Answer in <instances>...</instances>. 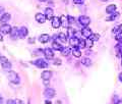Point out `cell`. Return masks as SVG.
I'll return each instance as SVG.
<instances>
[{"label": "cell", "mask_w": 122, "mask_h": 104, "mask_svg": "<svg viewBox=\"0 0 122 104\" xmlns=\"http://www.w3.org/2000/svg\"><path fill=\"white\" fill-rule=\"evenodd\" d=\"M103 1H107V0H103Z\"/></svg>", "instance_id": "cell-49"}, {"label": "cell", "mask_w": 122, "mask_h": 104, "mask_svg": "<svg viewBox=\"0 0 122 104\" xmlns=\"http://www.w3.org/2000/svg\"><path fill=\"white\" fill-rule=\"evenodd\" d=\"M120 55H121V58H122V48H120Z\"/></svg>", "instance_id": "cell-47"}, {"label": "cell", "mask_w": 122, "mask_h": 104, "mask_svg": "<svg viewBox=\"0 0 122 104\" xmlns=\"http://www.w3.org/2000/svg\"><path fill=\"white\" fill-rule=\"evenodd\" d=\"M69 44L72 46V47H77V45H78V38L70 37L69 38Z\"/></svg>", "instance_id": "cell-22"}, {"label": "cell", "mask_w": 122, "mask_h": 104, "mask_svg": "<svg viewBox=\"0 0 122 104\" xmlns=\"http://www.w3.org/2000/svg\"><path fill=\"white\" fill-rule=\"evenodd\" d=\"M71 53L73 54L74 57L76 58H79V57H81V50L79 49L78 47H73L71 49Z\"/></svg>", "instance_id": "cell-19"}, {"label": "cell", "mask_w": 122, "mask_h": 104, "mask_svg": "<svg viewBox=\"0 0 122 104\" xmlns=\"http://www.w3.org/2000/svg\"><path fill=\"white\" fill-rule=\"evenodd\" d=\"M51 25L52 27L54 29H58L59 27L61 26V22H60V17L58 16H53L52 18V22H51Z\"/></svg>", "instance_id": "cell-11"}, {"label": "cell", "mask_w": 122, "mask_h": 104, "mask_svg": "<svg viewBox=\"0 0 122 104\" xmlns=\"http://www.w3.org/2000/svg\"><path fill=\"white\" fill-rule=\"evenodd\" d=\"M86 46L87 47H93V45H94V41L92 40V39H90V38H87V40H86Z\"/></svg>", "instance_id": "cell-30"}, {"label": "cell", "mask_w": 122, "mask_h": 104, "mask_svg": "<svg viewBox=\"0 0 122 104\" xmlns=\"http://www.w3.org/2000/svg\"><path fill=\"white\" fill-rule=\"evenodd\" d=\"M61 54H62L63 56H68L71 53V49L69 47H63V49L61 50Z\"/></svg>", "instance_id": "cell-24"}, {"label": "cell", "mask_w": 122, "mask_h": 104, "mask_svg": "<svg viewBox=\"0 0 122 104\" xmlns=\"http://www.w3.org/2000/svg\"><path fill=\"white\" fill-rule=\"evenodd\" d=\"M45 17L46 20H52L53 16H54V10H53L51 7H47L45 9Z\"/></svg>", "instance_id": "cell-9"}, {"label": "cell", "mask_w": 122, "mask_h": 104, "mask_svg": "<svg viewBox=\"0 0 122 104\" xmlns=\"http://www.w3.org/2000/svg\"><path fill=\"white\" fill-rule=\"evenodd\" d=\"M119 16H120V13L117 12V11H115V12L112 13L109 17H107L106 21H107V22H114V21H117L118 18H119Z\"/></svg>", "instance_id": "cell-18"}, {"label": "cell", "mask_w": 122, "mask_h": 104, "mask_svg": "<svg viewBox=\"0 0 122 104\" xmlns=\"http://www.w3.org/2000/svg\"><path fill=\"white\" fill-rule=\"evenodd\" d=\"M15 101H16V104H24V102L20 99H15Z\"/></svg>", "instance_id": "cell-38"}, {"label": "cell", "mask_w": 122, "mask_h": 104, "mask_svg": "<svg viewBox=\"0 0 122 104\" xmlns=\"http://www.w3.org/2000/svg\"><path fill=\"white\" fill-rule=\"evenodd\" d=\"M32 64H34L35 66H37L38 68H47L48 67V62L45 61L43 58H38L36 60H34L30 62Z\"/></svg>", "instance_id": "cell-2"}, {"label": "cell", "mask_w": 122, "mask_h": 104, "mask_svg": "<svg viewBox=\"0 0 122 104\" xmlns=\"http://www.w3.org/2000/svg\"><path fill=\"white\" fill-rule=\"evenodd\" d=\"M119 32H122V24L117 25L115 28L112 30V33L113 34H117V33H119Z\"/></svg>", "instance_id": "cell-26"}, {"label": "cell", "mask_w": 122, "mask_h": 104, "mask_svg": "<svg viewBox=\"0 0 122 104\" xmlns=\"http://www.w3.org/2000/svg\"><path fill=\"white\" fill-rule=\"evenodd\" d=\"M35 20L39 22V24H44V22L47 21L46 20V17H45V15L43 14V13H41V12H38V13H36V15H35Z\"/></svg>", "instance_id": "cell-13"}, {"label": "cell", "mask_w": 122, "mask_h": 104, "mask_svg": "<svg viewBox=\"0 0 122 104\" xmlns=\"http://www.w3.org/2000/svg\"><path fill=\"white\" fill-rule=\"evenodd\" d=\"M44 85H45L46 87L49 86V81H44Z\"/></svg>", "instance_id": "cell-41"}, {"label": "cell", "mask_w": 122, "mask_h": 104, "mask_svg": "<svg viewBox=\"0 0 122 104\" xmlns=\"http://www.w3.org/2000/svg\"><path fill=\"white\" fill-rule=\"evenodd\" d=\"M11 27L9 24H2L0 26V34L1 35H9L11 31Z\"/></svg>", "instance_id": "cell-3"}, {"label": "cell", "mask_w": 122, "mask_h": 104, "mask_svg": "<svg viewBox=\"0 0 122 104\" xmlns=\"http://www.w3.org/2000/svg\"><path fill=\"white\" fill-rule=\"evenodd\" d=\"M54 64H55V65H57V64L60 65V64H61V60H60V59H56V60H54Z\"/></svg>", "instance_id": "cell-36"}, {"label": "cell", "mask_w": 122, "mask_h": 104, "mask_svg": "<svg viewBox=\"0 0 122 104\" xmlns=\"http://www.w3.org/2000/svg\"><path fill=\"white\" fill-rule=\"evenodd\" d=\"M55 39H57L59 42H61V43H66L67 40H68V37L66 34L64 33H59L57 36H55Z\"/></svg>", "instance_id": "cell-10"}, {"label": "cell", "mask_w": 122, "mask_h": 104, "mask_svg": "<svg viewBox=\"0 0 122 104\" xmlns=\"http://www.w3.org/2000/svg\"><path fill=\"white\" fill-rule=\"evenodd\" d=\"M45 104H51V101H50V100H46Z\"/></svg>", "instance_id": "cell-43"}, {"label": "cell", "mask_w": 122, "mask_h": 104, "mask_svg": "<svg viewBox=\"0 0 122 104\" xmlns=\"http://www.w3.org/2000/svg\"><path fill=\"white\" fill-rule=\"evenodd\" d=\"M7 79H8V81L10 83H12L14 85H20V76L17 75L16 71H7Z\"/></svg>", "instance_id": "cell-1"}, {"label": "cell", "mask_w": 122, "mask_h": 104, "mask_svg": "<svg viewBox=\"0 0 122 104\" xmlns=\"http://www.w3.org/2000/svg\"><path fill=\"white\" fill-rule=\"evenodd\" d=\"M116 5L115 4H110V5H108L106 7V12L107 13H109V14H112V13H114L116 11Z\"/></svg>", "instance_id": "cell-21"}, {"label": "cell", "mask_w": 122, "mask_h": 104, "mask_svg": "<svg viewBox=\"0 0 122 104\" xmlns=\"http://www.w3.org/2000/svg\"><path fill=\"white\" fill-rule=\"evenodd\" d=\"M85 2V0H73V3L74 4H82V3Z\"/></svg>", "instance_id": "cell-32"}, {"label": "cell", "mask_w": 122, "mask_h": 104, "mask_svg": "<svg viewBox=\"0 0 122 104\" xmlns=\"http://www.w3.org/2000/svg\"><path fill=\"white\" fill-rule=\"evenodd\" d=\"M78 22H79V24L85 28V27H87L91 24V18L89 16H86V15H81V16L78 17Z\"/></svg>", "instance_id": "cell-4"}, {"label": "cell", "mask_w": 122, "mask_h": 104, "mask_svg": "<svg viewBox=\"0 0 122 104\" xmlns=\"http://www.w3.org/2000/svg\"><path fill=\"white\" fill-rule=\"evenodd\" d=\"M10 18H11V14L10 13H3L1 15V17H0V22H1L2 24H8Z\"/></svg>", "instance_id": "cell-14"}, {"label": "cell", "mask_w": 122, "mask_h": 104, "mask_svg": "<svg viewBox=\"0 0 122 104\" xmlns=\"http://www.w3.org/2000/svg\"><path fill=\"white\" fill-rule=\"evenodd\" d=\"M52 49H53V50H57V51H61V50L63 49V46L61 45L59 42L53 41V42H52Z\"/></svg>", "instance_id": "cell-20"}, {"label": "cell", "mask_w": 122, "mask_h": 104, "mask_svg": "<svg viewBox=\"0 0 122 104\" xmlns=\"http://www.w3.org/2000/svg\"><path fill=\"white\" fill-rule=\"evenodd\" d=\"M39 1H40V2H47L48 0H39Z\"/></svg>", "instance_id": "cell-46"}, {"label": "cell", "mask_w": 122, "mask_h": 104, "mask_svg": "<svg viewBox=\"0 0 122 104\" xmlns=\"http://www.w3.org/2000/svg\"><path fill=\"white\" fill-rule=\"evenodd\" d=\"M66 18H67V22H68V25H72L74 22V17H72L71 15H67L66 16Z\"/></svg>", "instance_id": "cell-29"}, {"label": "cell", "mask_w": 122, "mask_h": 104, "mask_svg": "<svg viewBox=\"0 0 122 104\" xmlns=\"http://www.w3.org/2000/svg\"><path fill=\"white\" fill-rule=\"evenodd\" d=\"M4 13V7H2V6H0V17H1V15Z\"/></svg>", "instance_id": "cell-35"}, {"label": "cell", "mask_w": 122, "mask_h": 104, "mask_svg": "<svg viewBox=\"0 0 122 104\" xmlns=\"http://www.w3.org/2000/svg\"><path fill=\"white\" fill-rule=\"evenodd\" d=\"M90 39H92L93 41H98L99 39H100V35H98V34H92L91 35V37H90Z\"/></svg>", "instance_id": "cell-28"}, {"label": "cell", "mask_w": 122, "mask_h": 104, "mask_svg": "<svg viewBox=\"0 0 122 104\" xmlns=\"http://www.w3.org/2000/svg\"><path fill=\"white\" fill-rule=\"evenodd\" d=\"M9 36L11 39H17L18 38V29L16 28V27H14V28H11V31H10V34H9Z\"/></svg>", "instance_id": "cell-15"}, {"label": "cell", "mask_w": 122, "mask_h": 104, "mask_svg": "<svg viewBox=\"0 0 122 104\" xmlns=\"http://www.w3.org/2000/svg\"><path fill=\"white\" fill-rule=\"evenodd\" d=\"M1 41H3V37H2V35L0 34V42H1Z\"/></svg>", "instance_id": "cell-44"}, {"label": "cell", "mask_w": 122, "mask_h": 104, "mask_svg": "<svg viewBox=\"0 0 122 104\" xmlns=\"http://www.w3.org/2000/svg\"><path fill=\"white\" fill-rule=\"evenodd\" d=\"M6 104H16V101L15 100H7Z\"/></svg>", "instance_id": "cell-34"}, {"label": "cell", "mask_w": 122, "mask_h": 104, "mask_svg": "<svg viewBox=\"0 0 122 104\" xmlns=\"http://www.w3.org/2000/svg\"><path fill=\"white\" fill-rule=\"evenodd\" d=\"M1 66H2L3 71H8L11 69V67H12V64H11L10 61H8V59H7L6 61H4V62H1Z\"/></svg>", "instance_id": "cell-16"}, {"label": "cell", "mask_w": 122, "mask_h": 104, "mask_svg": "<svg viewBox=\"0 0 122 104\" xmlns=\"http://www.w3.org/2000/svg\"><path fill=\"white\" fill-rule=\"evenodd\" d=\"M29 43H30V44L35 43V39H34V38H30V39H29Z\"/></svg>", "instance_id": "cell-37"}, {"label": "cell", "mask_w": 122, "mask_h": 104, "mask_svg": "<svg viewBox=\"0 0 122 104\" xmlns=\"http://www.w3.org/2000/svg\"><path fill=\"white\" fill-rule=\"evenodd\" d=\"M7 58L5 56H2V55H0V62H4V61H6Z\"/></svg>", "instance_id": "cell-33"}, {"label": "cell", "mask_w": 122, "mask_h": 104, "mask_svg": "<svg viewBox=\"0 0 122 104\" xmlns=\"http://www.w3.org/2000/svg\"><path fill=\"white\" fill-rule=\"evenodd\" d=\"M115 104H122V99H119Z\"/></svg>", "instance_id": "cell-42"}, {"label": "cell", "mask_w": 122, "mask_h": 104, "mask_svg": "<svg viewBox=\"0 0 122 104\" xmlns=\"http://www.w3.org/2000/svg\"><path fill=\"white\" fill-rule=\"evenodd\" d=\"M55 95H56V91H55V89H53V88H47L44 92V96L48 99L53 98Z\"/></svg>", "instance_id": "cell-6"}, {"label": "cell", "mask_w": 122, "mask_h": 104, "mask_svg": "<svg viewBox=\"0 0 122 104\" xmlns=\"http://www.w3.org/2000/svg\"><path fill=\"white\" fill-rule=\"evenodd\" d=\"M92 34H93L92 30L90 28H87V27H85V28L81 30V35L83 37H86V38H90Z\"/></svg>", "instance_id": "cell-17"}, {"label": "cell", "mask_w": 122, "mask_h": 104, "mask_svg": "<svg viewBox=\"0 0 122 104\" xmlns=\"http://www.w3.org/2000/svg\"><path fill=\"white\" fill-rule=\"evenodd\" d=\"M38 40H39V42H41V43L46 44V43H48V42L51 40V37L49 36L48 34H42V35H40V36H39Z\"/></svg>", "instance_id": "cell-8"}, {"label": "cell", "mask_w": 122, "mask_h": 104, "mask_svg": "<svg viewBox=\"0 0 122 104\" xmlns=\"http://www.w3.org/2000/svg\"><path fill=\"white\" fill-rule=\"evenodd\" d=\"M60 22H61V26L63 27H68V22H67V18L65 16H61L60 17Z\"/></svg>", "instance_id": "cell-27"}, {"label": "cell", "mask_w": 122, "mask_h": 104, "mask_svg": "<svg viewBox=\"0 0 122 104\" xmlns=\"http://www.w3.org/2000/svg\"><path fill=\"white\" fill-rule=\"evenodd\" d=\"M118 78H119V81H120V82H122V71L119 74V77H118Z\"/></svg>", "instance_id": "cell-40"}, {"label": "cell", "mask_w": 122, "mask_h": 104, "mask_svg": "<svg viewBox=\"0 0 122 104\" xmlns=\"http://www.w3.org/2000/svg\"><path fill=\"white\" fill-rule=\"evenodd\" d=\"M29 104H30V101H29Z\"/></svg>", "instance_id": "cell-50"}, {"label": "cell", "mask_w": 122, "mask_h": 104, "mask_svg": "<svg viewBox=\"0 0 122 104\" xmlns=\"http://www.w3.org/2000/svg\"><path fill=\"white\" fill-rule=\"evenodd\" d=\"M43 52H44V55L47 59L51 60V59L54 58V51H53L52 48H45Z\"/></svg>", "instance_id": "cell-7"}, {"label": "cell", "mask_w": 122, "mask_h": 104, "mask_svg": "<svg viewBox=\"0 0 122 104\" xmlns=\"http://www.w3.org/2000/svg\"><path fill=\"white\" fill-rule=\"evenodd\" d=\"M81 64H83L85 66H91L92 60L89 58V57H83V58H81Z\"/></svg>", "instance_id": "cell-23"}, {"label": "cell", "mask_w": 122, "mask_h": 104, "mask_svg": "<svg viewBox=\"0 0 122 104\" xmlns=\"http://www.w3.org/2000/svg\"><path fill=\"white\" fill-rule=\"evenodd\" d=\"M86 46V40L85 39H78V45H77V47L79 48V49H83Z\"/></svg>", "instance_id": "cell-25"}, {"label": "cell", "mask_w": 122, "mask_h": 104, "mask_svg": "<svg viewBox=\"0 0 122 104\" xmlns=\"http://www.w3.org/2000/svg\"><path fill=\"white\" fill-rule=\"evenodd\" d=\"M28 34L29 30L26 27H20L18 29V38H20V39H25V37H28Z\"/></svg>", "instance_id": "cell-5"}, {"label": "cell", "mask_w": 122, "mask_h": 104, "mask_svg": "<svg viewBox=\"0 0 122 104\" xmlns=\"http://www.w3.org/2000/svg\"><path fill=\"white\" fill-rule=\"evenodd\" d=\"M115 39H116L118 42L122 41V32H119V33H117V34H116V36H115Z\"/></svg>", "instance_id": "cell-31"}, {"label": "cell", "mask_w": 122, "mask_h": 104, "mask_svg": "<svg viewBox=\"0 0 122 104\" xmlns=\"http://www.w3.org/2000/svg\"><path fill=\"white\" fill-rule=\"evenodd\" d=\"M121 66H122V59H121Z\"/></svg>", "instance_id": "cell-48"}, {"label": "cell", "mask_w": 122, "mask_h": 104, "mask_svg": "<svg viewBox=\"0 0 122 104\" xmlns=\"http://www.w3.org/2000/svg\"><path fill=\"white\" fill-rule=\"evenodd\" d=\"M4 103V99H3L2 95H0V104H3Z\"/></svg>", "instance_id": "cell-39"}, {"label": "cell", "mask_w": 122, "mask_h": 104, "mask_svg": "<svg viewBox=\"0 0 122 104\" xmlns=\"http://www.w3.org/2000/svg\"><path fill=\"white\" fill-rule=\"evenodd\" d=\"M51 77H52V71H44L41 74V78L43 81H50Z\"/></svg>", "instance_id": "cell-12"}, {"label": "cell", "mask_w": 122, "mask_h": 104, "mask_svg": "<svg viewBox=\"0 0 122 104\" xmlns=\"http://www.w3.org/2000/svg\"><path fill=\"white\" fill-rule=\"evenodd\" d=\"M55 104H62V103H61L60 100H58V101H56V103H55Z\"/></svg>", "instance_id": "cell-45"}]
</instances>
